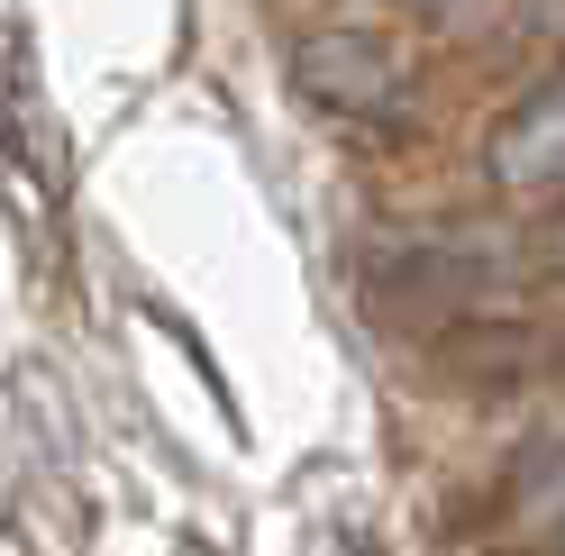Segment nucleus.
Wrapping results in <instances>:
<instances>
[{"label": "nucleus", "instance_id": "f257e3e1", "mask_svg": "<svg viewBox=\"0 0 565 556\" xmlns=\"http://www.w3.org/2000/svg\"><path fill=\"white\" fill-rule=\"evenodd\" d=\"M301 92L320 100V110L356 119V128L411 119V64L383 38H365V28H320V38H301Z\"/></svg>", "mask_w": 565, "mask_h": 556}, {"label": "nucleus", "instance_id": "f03ea898", "mask_svg": "<svg viewBox=\"0 0 565 556\" xmlns=\"http://www.w3.org/2000/svg\"><path fill=\"white\" fill-rule=\"evenodd\" d=\"M492 183L511 201H565V74L539 83L492 128Z\"/></svg>", "mask_w": 565, "mask_h": 556}, {"label": "nucleus", "instance_id": "7ed1b4c3", "mask_svg": "<svg viewBox=\"0 0 565 556\" xmlns=\"http://www.w3.org/2000/svg\"><path fill=\"white\" fill-rule=\"evenodd\" d=\"M419 10H438V0H419Z\"/></svg>", "mask_w": 565, "mask_h": 556}]
</instances>
